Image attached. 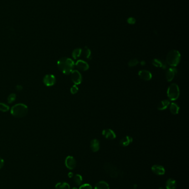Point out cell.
<instances>
[{"mask_svg": "<svg viewBox=\"0 0 189 189\" xmlns=\"http://www.w3.org/2000/svg\"><path fill=\"white\" fill-rule=\"evenodd\" d=\"M59 70L64 74L69 75L73 70L75 66L74 61L71 58L63 57L59 59L57 62Z\"/></svg>", "mask_w": 189, "mask_h": 189, "instance_id": "1", "label": "cell"}, {"mask_svg": "<svg viewBox=\"0 0 189 189\" xmlns=\"http://www.w3.org/2000/svg\"><path fill=\"white\" fill-rule=\"evenodd\" d=\"M181 59V54L177 50H172L168 53L166 57L167 64L171 66L175 67L179 64Z\"/></svg>", "mask_w": 189, "mask_h": 189, "instance_id": "2", "label": "cell"}, {"mask_svg": "<svg viewBox=\"0 0 189 189\" xmlns=\"http://www.w3.org/2000/svg\"><path fill=\"white\" fill-rule=\"evenodd\" d=\"M28 112V107L23 104H15L11 109V114L16 117H25Z\"/></svg>", "mask_w": 189, "mask_h": 189, "instance_id": "3", "label": "cell"}, {"mask_svg": "<svg viewBox=\"0 0 189 189\" xmlns=\"http://www.w3.org/2000/svg\"><path fill=\"white\" fill-rule=\"evenodd\" d=\"M104 170L106 172L113 178H117L122 176L123 171L119 170L116 167L110 163L104 165Z\"/></svg>", "mask_w": 189, "mask_h": 189, "instance_id": "4", "label": "cell"}, {"mask_svg": "<svg viewBox=\"0 0 189 189\" xmlns=\"http://www.w3.org/2000/svg\"><path fill=\"white\" fill-rule=\"evenodd\" d=\"M167 95L171 101L176 100L180 96L179 87L175 83L171 84L167 90Z\"/></svg>", "mask_w": 189, "mask_h": 189, "instance_id": "5", "label": "cell"}, {"mask_svg": "<svg viewBox=\"0 0 189 189\" xmlns=\"http://www.w3.org/2000/svg\"><path fill=\"white\" fill-rule=\"evenodd\" d=\"M71 80L75 85H79L82 81V76L79 71L75 70L71 73Z\"/></svg>", "mask_w": 189, "mask_h": 189, "instance_id": "6", "label": "cell"}, {"mask_svg": "<svg viewBox=\"0 0 189 189\" xmlns=\"http://www.w3.org/2000/svg\"><path fill=\"white\" fill-rule=\"evenodd\" d=\"M43 83L47 86H52L56 83V77L52 74H47L43 78Z\"/></svg>", "mask_w": 189, "mask_h": 189, "instance_id": "7", "label": "cell"}, {"mask_svg": "<svg viewBox=\"0 0 189 189\" xmlns=\"http://www.w3.org/2000/svg\"><path fill=\"white\" fill-rule=\"evenodd\" d=\"M65 165L68 169H74L77 165L76 159L72 156H68L65 160Z\"/></svg>", "mask_w": 189, "mask_h": 189, "instance_id": "8", "label": "cell"}, {"mask_svg": "<svg viewBox=\"0 0 189 189\" xmlns=\"http://www.w3.org/2000/svg\"><path fill=\"white\" fill-rule=\"evenodd\" d=\"M152 172L156 175H163L165 173L164 167L160 165H154L151 167Z\"/></svg>", "mask_w": 189, "mask_h": 189, "instance_id": "9", "label": "cell"}, {"mask_svg": "<svg viewBox=\"0 0 189 189\" xmlns=\"http://www.w3.org/2000/svg\"><path fill=\"white\" fill-rule=\"evenodd\" d=\"M176 73H177V70L174 67H171L169 68L166 72V80L168 82L171 81L174 79L175 75L176 74Z\"/></svg>", "mask_w": 189, "mask_h": 189, "instance_id": "10", "label": "cell"}, {"mask_svg": "<svg viewBox=\"0 0 189 189\" xmlns=\"http://www.w3.org/2000/svg\"><path fill=\"white\" fill-rule=\"evenodd\" d=\"M138 75L139 77L145 81H149L152 78V74L151 73L146 70H142L139 71Z\"/></svg>", "mask_w": 189, "mask_h": 189, "instance_id": "11", "label": "cell"}, {"mask_svg": "<svg viewBox=\"0 0 189 189\" xmlns=\"http://www.w3.org/2000/svg\"><path fill=\"white\" fill-rule=\"evenodd\" d=\"M102 135L107 139L113 140L115 139L116 134L111 129H104L102 131Z\"/></svg>", "mask_w": 189, "mask_h": 189, "instance_id": "12", "label": "cell"}, {"mask_svg": "<svg viewBox=\"0 0 189 189\" xmlns=\"http://www.w3.org/2000/svg\"><path fill=\"white\" fill-rule=\"evenodd\" d=\"M75 65L78 69V70L82 71H85L88 70L89 67L88 64L85 60H77L75 64Z\"/></svg>", "mask_w": 189, "mask_h": 189, "instance_id": "13", "label": "cell"}, {"mask_svg": "<svg viewBox=\"0 0 189 189\" xmlns=\"http://www.w3.org/2000/svg\"><path fill=\"white\" fill-rule=\"evenodd\" d=\"M152 64L155 67H160L163 69H166L168 66V64L166 61L159 59H154L152 60Z\"/></svg>", "mask_w": 189, "mask_h": 189, "instance_id": "14", "label": "cell"}, {"mask_svg": "<svg viewBox=\"0 0 189 189\" xmlns=\"http://www.w3.org/2000/svg\"><path fill=\"white\" fill-rule=\"evenodd\" d=\"M90 147L93 152H96L98 151L100 148L99 141L96 139H92L90 143Z\"/></svg>", "mask_w": 189, "mask_h": 189, "instance_id": "15", "label": "cell"}, {"mask_svg": "<svg viewBox=\"0 0 189 189\" xmlns=\"http://www.w3.org/2000/svg\"><path fill=\"white\" fill-rule=\"evenodd\" d=\"M132 142V138L130 136L127 135L122 138L119 142V144L122 147H127Z\"/></svg>", "mask_w": 189, "mask_h": 189, "instance_id": "16", "label": "cell"}, {"mask_svg": "<svg viewBox=\"0 0 189 189\" xmlns=\"http://www.w3.org/2000/svg\"><path fill=\"white\" fill-rule=\"evenodd\" d=\"M170 104V102L168 100H165L163 101H161L158 104L157 106L158 110L160 111H163L166 110L169 107Z\"/></svg>", "mask_w": 189, "mask_h": 189, "instance_id": "17", "label": "cell"}, {"mask_svg": "<svg viewBox=\"0 0 189 189\" xmlns=\"http://www.w3.org/2000/svg\"><path fill=\"white\" fill-rule=\"evenodd\" d=\"M166 189H175L176 188V181L172 178H169L165 184Z\"/></svg>", "mask_w": 189, "mask_h": 189, "instance_id": "18", "label": "cell"}, {"mask_svg": "<svg viewBox=\"0 0 189 189\" xmlns=\"http://www.w3.org/2000/svg\"><path fill=\"white\" fill-rule=\"evenodd\" d=\"M91 54H92V53H91V50L87 47H85L83 49H82L81 56L84 57L86 59H88V60L91 59V58H92Z\"/></svg>", "mask_w": 189, "mask_h": 189, "instance_id": "19", "label": "cell"}, {"mask_svg": "<svg viewBox=\"0 0 189 189\" xmlns=\"http://www.w3.org/2000/svg\"><path fill=\"white\" fill-rule=\"evenodd\" d=\"M94 189H110L108 184L104 181H100L95 185Z\"/></svg>", "mask_w": 189, "mask_h": 189, "instance_id": "20", "label": "cell"}, {"mask_svg": "<svg viewBox=\"0 0 189 189\" xmlns=\"http://www.w3.org/2000/svg\"><path fill=\"white\" fill-rule=\"evenodd\" d=\"M170 112L172 114H177L179 112V106L175 103H171L169 105Z\"/></svg>", "mask_w": 189, "mask_h": 189, "instance_id": "21", "label": "cell"}, {"mask_svg": "<svg viewBox=\"0 0 189 189\" xmlns=\"http://www.w3.org/2000/svg\"><path fill=\"white\" fill-rule=\"evenodd\" d=\"M56 189H70L69 185L66 182H59L56 184Z\"/></svg>", "mask_w": 189, "mask_h": 189, "instance_id": "22", "label": "cell"}, {"mask_svg": "<svg viewBox=\"0 0 189 189\" xmlns=\"http://www.w3.org/2000/svg\"><path fill=\"white\" fill-rule=\"evenodd\" d=\"M82 48H76L72 52V57L74 59H77L81 56Z\"/></svg>", "mask_w": 189, "mask_h": 189, "instance_id": "23", "label": "cell"}, {"mask_svg": "<svg viewBox=\"0 0 189 189\" xmlns=\"http://www.w3.org/2000/svg\"><path fill=\"white\" fill-rule=\"evenodd\" d=\"M73 181L77 185H81L82 184V181H83V178L82 175L79 174H76L73 176Z\"/></svg>", "mask_w": 189, "mask_h": 189, "instance_id": "24", "label": "cell"}, {"mask_svg": "<svg viewBox=\"0 0 189 189\" xmlns=\"http://www.w3.org/2000/svg\"><path fill=\"white\" fill-rule=\"evenodd\" d=\"M10 107L7 104H5L3 103L0 102V111L3 112H6L9 111Z\"/></svg>", "mask_w": 189, "mask_h": 189, "instance_id": "25", "label": "cell"}, {"mask_svg": "<svg viewBox=\"0 0 189 189\" xmlns=\"http://www.w3.org/2000/svg\"><path fill=\"white\" fill-rule=\"evenodd\" d=\"M139 61L136 58H134L132 59H131L129 63H128V66L129 67H133V66H136L138 64Z\"/></svg>", "mask_w": 189, "mask_h": 189, "instance_id": "26", "label": "cell"}, {"mask_svg": "<svg viewBox=\"0 0 189 189\" xmlns=\"http://www.w3.org/2000/svg\"><path fill=\"white\" fill-rule=\"evenodd\" d=\"M16 98V95L15 94H10L7 98V102L9 104H11L13 102Z\"/></svg>", "mask_w": 189, "mask_h": 189, "instance_id": "27", "label": "cell"}, {"mask_svg": "<svg viewBox=\"0 0 189 189\" xmlns=\"http://www.w3.org/2000/svg\"><path fill=\"white\" fill-rule=\"evenodd\" d=\"M79 189H93V188L89 184H84L83 185H81Z\"/></svg>", "mask_w": 189, "mask_h": 189, "instance_id": "28", "label": "cell"}, {"mask_svg": "<svg viewBox=\"0 0 189 189\" xmlns=\"http://www.w3.org/2000/svg\"><path fill=\"white\" fill-rule=\"evenodd\" d=\"M78 87L76 85H73L71 88V93L72 94H76L78 91Z\"/></svg>", "mask_w": 189, "mask_h": 189, "instance_id": "29", "label": "cell"}, {"mask_svg": "<svg viewBox=\"0 0 189 189\" xmlns=\"http://www.w3.org/2000/svg\"><path fill=\"white\" fill-rule=\"evenodd\" d=\"M127 22L130 24H134L136 22V19L134 17H129L127 19Z\"/></svg>", "mask_w": 189, "mask_h": 189, "instance_id": "30", "label": "cell"}, {"mask_svg": "<svg viewBox=\"0 0 189 189\" xmlns=\"http://www.w3.org/2000/svg\"><path fill=\"white\" fill-rule=\"evenodd\" d=\"M4 165V161L3 159L0 157V169L3 168Z\"/></svg>", "mask_w": 189, "mask_h": 189, "instance_id": "31", "label": "cell"}, {"mask_svg": "<svg viewBox=\"0 0 189 189\" xmlns=\"http://www.w3.org/2000/svg\"><path fill=\"white\" fill-rule=\"evenodd\" d=\"M74 175H73V173L72 172H69L68 174V176L69 178H72L73 177Z\"/></svg>", "mask_w": 189, "mask_h": 189, "instance_id": "32", "label": "cell"}, {"mask_svg": "<svg viewBox=\"0 0 189 189\" xmlns=\"http://www.w3.org/2000/svg\"><path fill=\"white\" fill-rule=\"evenodd\" d=\"M22 89H23V87H22V86L21 85H17V86H16V89H17L18 91H21V90H22Z\"/></svg>", "mask_w": 189, "mask_h": 189, "instance_id": "33", "label": "cell"}, {"mask_svg": "<svg viewBox=\"0 0 189 189\" xmlns=\"http://www.w3.org/2000/svg\"><path fill=\"white\" fill-rule=\"evenodd\" d=\"M141 65H145V61H141Z\"/></svg>", "mask_w": 189, "mask_h": 189, "instance_id": "34", "label": "cell"}, {"mask_svg": "<svg viewBox=\"0 0 189 189\" xmlns=\"http://www.w3.org/2000/svg\"><path fill=\"white\" fill-rule=\"evenodd\" d=\"M158 189H166L165 188H163V187H160Z\"/></svg>", "mask_w": 189, "mask_h": 189, "instance_id": "35", "label": "cell"}, {"mask_svg": "<svg viewBox=\"0 0 189 189\" xmlns=\"http://www.w3.org/2000/svg\"><path fill=\"white\" fill-rule=\"evenodd\" d=\"M77 189V188H73V189Z\"/></svg>", "mask_w": 189, "mask_h": 189, "instance_id": "36", "label": "cell"}]
</instances>
